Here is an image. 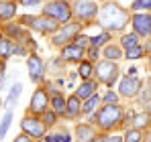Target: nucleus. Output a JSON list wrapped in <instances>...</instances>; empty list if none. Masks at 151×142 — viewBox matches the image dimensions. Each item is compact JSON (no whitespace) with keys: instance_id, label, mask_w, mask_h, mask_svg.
<instances>
[{"instance_id":"4468645a","label":"nucleus","mask_w":151,"mask_h":142,"mask_svg":"<svg viewBox=\"0 0 151 142\" xmlns=\"http://www.w3.org/2000/svg\"><path fill=\"white\" fill-rule=\"evenodd\" d=\"M76 134H78V142H94V128L88 124H80L76 128Z\"/></svg>"},{"instance_id":"0eeeda50","label":"nucleus","mask_w":151,"mask_h":142,"mask_svg":"<svg viewBox=\"0 0 151 142\" xmlns=\"http://www.w3.org/2000/svg\"><path fill=\"white\" fill-rule=\"evenodd\" d=\"M121 89V95H125V97H133V95L139 94V89H141V79H137V77H129L127 75L125 79L121 81V85H119Z\"/></svg>"},{"instance_id":"6ab92c4d","label":"nucleus","mask_w":151,"mask_h":142,"mask_svg":"<svg viewBox=\"0 0 151 142\" xmlns=\"http://www.w3.org/2000/svg\"><path fill=\"white\" fill-rule=\"evenodd\" d=\"M21 92H23V85H21V83H14V85H12V89H10V94H8V99H6V104H4V106H6L8 110H10V108L14 106V102L19 99Z\"/></svg>"},{"instance_id":"cd10ccee","label":"nucleus","mask_w":151,"mask_h":142,"mask_svg":"<svg viewBox=\"0 0 151 142\" xmlns=\"http://www.w3.org/2000/svg\"><path fill=\"white\" fill-rule=\"evenodd\" d=\"M125 142H141V132L139 130H129L125 136Z\"/></svg>"},{"instance_id":"6e6552de","label":"nucleus","mask_w":151,"mask_h":142,"mask_svg":"<svg viewBox=\"0 0 151 142\" xmlns=\"http://www.w3.org/2000/svg\"><path fill=\"white\" fill-rule=\"evenodd\" d=\"M133 28H135L137 35L149 37L151 35V16L149 14H135L133 16Z\"/></svg>"},{"instance_id":"f8f14e48","label":"nucleus","mask_w":151,"mask_h":142,"mask_svg":"<svg viewBox=\"0 0 151 142\" xmlns=\"http://www.w3.org/2000/svg\"><path fill=\"white\" fill-rule=\"evenodd\" d=\"M31 26H33L35 31H39V33H53V31L57 28V21L51 18V16H39V18L33 21Z\"/></svg>"},{"instance_id":"2f4dec72","label":"nucleus","mask_w":151,"mask_h":142,"mask_svg":"<svg viewBox=\"0 0 151 142\" xmlns=\"http://www.w3.org/2000/svg\"><path fill=\"white\" fill-rule=\"evenodd\" d=\"M94 142H123L121 136H102V138H96Z\"/></svg>"},{"instance_id":"393cba45","label":"nucleus","mask_w":151,"mask_h":142,"mask_svg":"<svg viewBox=\"0 0 151 142\" xmlns=\"http://www.w3.org/2000/svg\"><path fill=\"white\" fill-rule=\"evenodd\" d=\"M141 55H143V49L139 47V45H137V47L127 49V53H125V57H127V59H139Z\"/></svg>"},{"instance_id":"b1692460","label":"nucleus","mask_w":151,"mask_h":142,"mask_svg":"<svg viewBox=\"0 0 151 142\" xmlns=\"http://www.w3.org/2000/svg\"><path fill=\"white\" fill-rule=\"evenodd\" d=\"M98 102H100V97H98V95H90V97H88V102L84 104V108H82V110H84V112H92V110L98 106Z\"/></svg>"},{"instance_id":"423d86ee","label":"nucleus","mask_w":151,"mask_h":142,"mask_svg":"<svg viewBox=\"0 0 151 142\" xmlns=\"http://www.w3.org/2000/svg\"><path fill=\"white\" fill-rule=\"evenodd\" d=\"M96 2H92V0H78L74 4V12L78 18H92L94 14H96Z\"/></svg>"},{"instance_id":"c85d7f7f","label":"nucleus","mask_w":151,"mask_h":142,"mask_svg":"<svg viewBox=\"0 0 151 142\" xmlns=\"http://www.w3.org/2000/svg\"><path fill=\"white\" fill-rule=\"evenodd\" d=\"M133 8H135V10H141V8H151V0H135V2H133Z\"/></svg>"},{"instance_id":"f257e3e1","label":"nucleus","mask_w":151,"mask_h":142,"mask_svg":"<svg viewBox=\"0 0 151 142\" xmlns=\"http://www.w3.org/2000/svg\"><path fill=\"white\" fill-rule=\"evenodd\" d=\"M100 24L108 31H121L127 24V14L116 4H106L100 10Z\"/></svg>"},{"instance_id":"dca6fc26","label":"nucleus","mask_w":151,"mask_h":142,"mask_svg":"<svg viewBox=\"0 0 151 142\" xmlns=\"http://www.w3.org/2000/svg\"><path fill=\"white\" fill-rule=\"evenodd\" d=\"M51 106H53V112L55 114H63L65 112V106H68V102L61 97L59 92H53V97H51Z\"/></svg>"},{"instance_id":"a211bd4d","label":"nucleus","mask_w":151,"mask_h":142,"mask_svg":"<svg viewBox=\"0 0 151 142\" xmlns=\"http://www.w3.org/2000/svg\"><path fill=\"white\" fill-rule=\"evenodd\" d=\"M65 114H68L70 118H74V116H78V114H80V97H78V95H72V97L68 99Z\"/></svg>"},{"instance_id":"a19ab883","label":"nucleus","mask_w":151,"mask_h":142,"mask_svg":"<svg viewBox=\"0 0 151 142\" xmlns=\"http://www.w3.org/2000/svg\"><path fill=\"white\" fill-rule=\"evenodd\" d=\"M2 83H4V71H0V89H2Z\"/></svg>"},{"instance_id":"ea45409f","label":"nucleus","mask_w":151,"mask_h":142,"mask_svg":"<svg viewBox=\"0 0 151 142\" xmlns=\"http://www.w3.org/2000/svg\"><path fill=\"white\" fill-rule=\"evenodd\" d=\"M21 2H23V4H25V6H31V4H37V2H39V0H21Z\"/></svg>"},{"instance_id":"1a4fd4ad","label":"nucleus","mask_w":151,"mask_h":142,"mask_svg":"<svg viewBox=\"0 0 151 142\" xmlns=\"http://www.w3.org/2000/svg\"><path fill=\"white\" fill-rule=\"evenodd\" d=\"M47 104H49L47 92L39 87V89L33 94V99H31V112H35V114H39V112H45V110H47Z\"/></svg>"},{"instance_id":"9d476101","label":"nucleus","mask_w":151,"mask_h":142,"mask_svg":"<svg viewBox=\"0 0 151 142\" xmlns=\"http://www.w3.org/2000/svg\"><path fill=\"white\" fill-rule=\"evenodd\" d=\"M27 67H29V73H31V79H33V81H39L41 75H43V71H45V63H43L37 55H31V57L27 59Z\"/></svg>"},{"instance_id":"e433bc0d","label":"nucleus","mask_w":151,"mask_h":142,"mask_svg":"<svg viewBox=\"0 0 151 142\" xmlns=\"http://www.w3.org/2000/svg\"><path fill=\"white\" fill-rule=\"evenodd\" d=\"M14 142H31V138H29L27 134H21V136H17V138H14Z\"/></svg>"},{"instance_id":"39448f33","label":"nucleus","mask_w":151,"mask_h":142,"mask_svg":"<svg viewBox=\"0 0 151 142\" xmlns=\"http://www.w3.org/2000/svg\"><path fill=\"white\" fill-rule=\"evenodd\" d=\"M21 128H23V132H25L27 136L29 134L37 136V138L45 136V122H41V120H37V118H25L21 122Z\"/></svg>"},{"instance_id":"4be33fe9","label":"nucleus","mask_w":151,"mask_h":142,"mask_svg":"<svg viewBox=\"0 0 151 142\" xmlns=\"http://www.w3.org/2000/svg\"><path fill=\"white\" fill-rule=\"evenodd\" d=\"M0 55H2V57H10V55H14V45H12L10 41L2 39V41H0Z\"/></svg>"},{"instance_id":"f03ea898","label":"nucleus","mask_w":151,"mask_h":142,"mask_svg":"<svg viewBox=\"0 0 151 142\" xmlns=\"http://www.w3.org/2000/svg\"><path fill=\"white\" fill-rule=\"evenodd\" d=\"M121 116H123V110H121L116 104H106L100 112L96 114V122H98V126H100V128L110 130L112 126H116V124H119Z\"/></svg>"},{"instance_id":"c03bdc74","label":"nucleus","mask_w":151,"mask_h":142,"mask_svg":"<svg viewBox=\"0 0 151 142\" xmlns=\"http://www.w3.org/2000/svg\"><path fill=\"white\" fill-rule=\"evenodd\" d=\"M0 41H2V33H0Z\"/></svg>"},{"instance_id":"2eb2a0df","label":"nucleus","mask_w":151,"mask_h":142,"mask_svg":"<svg viewBox=\"0 0 151 142\" xmlns=\"http://www.w3.org/2000/svg\"><path fill=\"white\" fill-rule=\"evenodd\" d=\"M17 14V6L14 2H0V18L2 21H8Z\"/></svg>"},{"instance_id":"c9c22d12","label":"nucleus","mask_w":151,"mask_h":142,"mask_svg":"<svg viewBox=\"0 0 151 142\" xmlns=\"http://www.w3.org/2000/svg\"><path fill=\"white\" fill-rule=\"evenodd\" d=\"M88 55H90V59H96V57H98V47H92L88 51Z\"/></svg>"},{"instance_id":"4c0bfd02","label":"nucleus","mask_w":151,"mask_h":142,"mask_svg":"<svg viewBox=\"0 0 151 142\" xmlns=\"http://www.w3.org/2000/svg\"><path fill=\"white\" fill-rule=\"evenodd\" d=\"M47 142H61L59 140V134H49L47 136Z\"/></svg>"},{"instance_id":"79ce46f5","label":"nucleus","mask_w":151,"mask_h":142,"mask_svg":"<svg viewBox=\"0 0 151 142\" xmlns=\"http://www.w3.org/2000/svg\"><path fill=\"white\" fill-rule=\"evenodd\" d=\"M147 110H149V114H151V99H149V108H147Z\"/></svg>"},{"instance_id":"37998d69","label":"nucleus","mask_w":151,"mask_h":142,"mask_svg":"<svg viewBox=\"0 0 151 142\" xmlns=\"http://www.w3.org/2000/svg\"><path fill=\"white\" fill-rule=\"evenodd\" d=\"M39 142H47V138H41V140H39Z\"/></svg>"},{"instance_id":"20e7f679","label":"nucleus","mask_w":151,"mask_h":142,"mask_svg":"<svg viewBox=\"0 0 151 142\" xmlns=\"http://www.w3.org/2000/svg\"><path fill=\"white\" fill-rule=\"evenodd\" d=\"M96 71H98V77H100L108 87L114 85V81H116V77H119V67H116L112 61H102V63H98V65H96Z\"/></svg>"},{"instance_id":"7ed1b4c3","label":"nucleus","mask_w":151,"mask_h":142,"mask_svg":"<svg viewBox=\"0 0 151 142\" xmlns=\"http://www.w3.org/2000/svg\"><path fill=\"white\" fill-rule=\"evenodd\" d=\"M43 14L51 16L57 23H63V24L70 23V18H72V10L63 0H55V2H49L47 6H43Z\"/></svg>"},{"instance_id":"f704fd0d","label":"nucleus","mask_w":151,"mask_h":142,"mask_svg":"<svg viewBox=\"0 0 151 142\" xmlns=\"http://www.w3.org/2000/svg\"><path fill=\"white\" fill-rule=\"evenodd\" d=\"M8 35H12V37H21V26L10 24V26H8Z\"/></svg>"},{"instance_id":"aec40b11","label":"nucleus","mask_w":151,"mask_h":142,"mask_svg":"<svg viewBox=\"0 0 151 142\" xmlns=\"http://www.w3.org/2000/svg\"><path fill=\"white\" fill-rule=\"evenodd\" d=\"M10 120H12V112L8 110V112L4 114V118L0 120V140L6 136V132H8V126H10Z\"/></svg>"},{"instance_id":"ddd939ff","label":"nucleus","mask_w":151,"mask_h":142,"mask_svg":"<svg viewBox=\"0 0 151 142\" xmlns=\"http://www.w3.org/2000/svg\"><path fill=\"white\" fill-rule=\"evenodd\" d=\"M82 55H84V49L78 47V45H68V47H63V51H61V57H63V59L76 61V63H80Z\"/></svg>"},{"instance_id":"bb28decb","label":"nucleus","mask_w":151,"mask_h":142,"mask_svg":"<svg viewBox=\"0 0 151 142\" xmlns=\"http://www.w3.org/2000/svg\"><path fill=\"white\" fill-rule=\"evenodd\" d=\"M80 75H82L84 79H88V77L92 75V65H90L88 61H84V63H80Z\"/></svg>"},{"instance_id":"a878e982","label":"nucleus","mask_w":151,"mask_h":142,"mask_svg":"<svg viewBox=\"0 0 151 142\" xmlns=\"http://www.w3.org/2000/svg\"><path fill=\"white\" fill-rule=\"evenodd\" d=\"M106 41H108V33H102V35H98V37H92V39H90L92 47H100V45H104Z\"/></svg>"},{"instance_id":"9b49d317","label":"nucleus","mask_w":151,"mask_h":142,"mask_svg":"<svg viewBox=\"0 0 151 142\" xmlns=\"http://www.w3.org/2000/svg\"><path fill=\"white\" fill-rule=\"evenodd\" d=\"M80 28H82V26H80V23H72V24H68V26H65V28H63L61 33H57V35H55L53 43H55V45H63L65 41H70V39H76V37H78L76 33H78Z\"/></svg>"},{"instance_id":"7c9ffc66","label":"nucleus","mask_w":151,"mask_h":142,"mask_svg":"<svg viewBox=\"0 0 151 142\" xmlns=\"http://www.w3.org/2000/svg\"><path fill=\"white\" fill-rule=\"evenodd\" d=\"M88 39H90V37H84V35H78V37H76V41H74V45H78V47H88V43H90V41H88Z\"/></svg>"},{"instance_id":"5701e85b","label":"nucleus","mask_w":151,"mask_h":142,"mask_svg":"<svg viewBox=\"0 0 151 142\" xmlns=\"http://www.w3.org/2000/svg\"><path fill=\"white\" fill-rule=\"evenodd\" d=\"M121 45L125 49H131V47H137V33H131V35H125L121 39Z\"/></svg>"},{"instance_id":"c756f323","label":"nucleus","mask_w":151,"mask_h":142,"mask_svg":"<svg viewBox=\"0 0 151 142\" xmlns=\"http://www.w3.org/2000/svg\"><path fill=\"white\" fill-rule=\"evenodd\" d=\"M149 124V114H139L137 120H135V126L139 128V126H147Z\"/></svg>"},{"instance_id":"412c9836","label":"nucleus","mask_w":151,"mask_h":142,"mask_svg":"<svg viewBox=\"0 0 151 142\" xmlns=\"http://www.w3.org/2000/svg\"><path fill=\"white\" fill-rule=\"evenodd\" d=\"M104 57H106L108 61H114V59L121 57V49L116 47V45H106V49H104Z\"/></svg>"},{"instance_id":"f3484780","label":"nucleus","mask_w":151,"mask_h":142,"mask_svg":"<svg viewBox=\"0 0 151 142\" xmlns=\"http://www.w3.org/2000/svg\"><path fill=\"white\" fill-rule=\"evenodd\" d=\"M94 83L92 81H86V83H82L80 87H78V92H76V95L80 97V99H88L90 95H94Z\"/></svg>"},{"instance_id":"473e14b6","label":"nucleus","mask_w":151,"mask_h":142,"mask_svg":"<svg viewBox=\"0 0 151 142\" xmlns=\"http://www.w3.org/2000/svg\"><path fill=\"white\" fill-rule=\"evenodd\" d=\"M116 99H119V95L114 94V92H108V94L104 95V104H116Z\"/></svg>"},{"instance_id":"72a5a7b5","label":"nucleus","mask_w":151,"mask_h":142,"mask_svg":"<svg viewBox=\"0 0 151 142\" xmlns=\"http://www.w3.org/2000/svg\"><path fill=\"white\" fill-rule=\"evenodd\" d=\"M43 122H45V126H53V124H55V114H53V112H47L45 118H43Z\"/></svg>"},{"instance_id":"58836bf2","label":"nucleus","mask_w":151,"mask_h":142,"mask_svg":"<svg viewBox=\"0 0 151 142\" xmlns=\"http://www.w3.org/2000/svg\"><path fill=\"white\" fill-rule=\"evenodd\" d=\"M59 140L61 142H72V138H70V134H59Z\"/></svg>"}]
</instances>
